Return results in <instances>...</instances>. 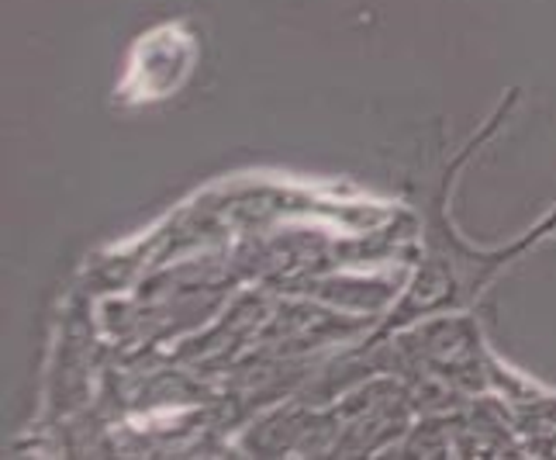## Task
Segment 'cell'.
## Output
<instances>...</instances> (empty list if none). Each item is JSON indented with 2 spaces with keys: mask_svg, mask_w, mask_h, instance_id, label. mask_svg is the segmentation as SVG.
I'll use <instances>...</instances> for the list:
<instances>
[]
</instances>
